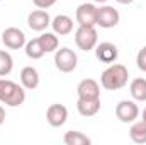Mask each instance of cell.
I'll return each mask as SVG.
<instances>
[{"label": "cell", "mask_w": 146, "mask_h": 145, "mask_svg": "<svg viewBox=\"0 0 146 145\" xmlns=\"http://www.w3.org/2000/svg\"><path fill=\"white\" fill-rule=\"evenodd\" d=\"M129 138L134 142V144L143 145L146 144V123L141 121H133L131 128H129Z\"/></svg>", "instance_id": "16"}, {"label": "cell", "mask_w": 146, "mask_h": 145, "mask_svg": "<svg viewBox=\"0 0 146 145\" xmlns=\"http://www.w3.org/2000/svg\"><path fill=\"white\" fill-rule=\"evenodd\" d=\"M14 68V58L9 51L0 50V77H7Z\"/></svg>", "instance_id": "21"}, {"label": "cell", "mask_w": 146, "mask_h": 145, "mask_svg": "<svg viewBox=\"0 0 146 145\" xmlns=\"http://www.w3.org/2000/svg\"><path fill=\"white\" fill-rule=\"evenodd\" d=\"M54 65H56V68L60 70V72L63 73H70L73 72L75 68H76V65H78V56H76V53L70 50V48H60V50H56V53H54Z\"/></svg>", "instance_id": "4"}, {"label": "cell", "mask_w": 146, "mask_h": 145, "mask_svg": "<svg viewBox=\"0 0 146 145\" xmlns=\"http://www.w3.org/2000/svg\"><path fill=\"white\" fill-rule=\"evenodd\" d=\"M129 92L133 96L134 101L138 103H145L146 101V79H134L129 85Z\"/></svg>", "instance_id": "17"}, {"label": "cell", "mask_w": 146, "mask_h": 145, "mask_svg": "<svg viewBox=\"0 0 146 145\" xmlns=\"http://www.w3.org/2000/svg\"><path fill=\"white\" fill-rule=\"evenodd\" d=\"M58 0H33V3L36 5L37 9H49L56 3Z\"/></svg>", "instance_id": "23"}, {"label": "cell", "mask_w": 146, "mask_h": 145, "mask_svg": "<svg viewBox=\"0 0 146 145\" xmlns=\"http://www.w3.org/2000/svg\"><path fill=\"white\" fill-rule=\"evenodd\" d=\"M129 72L121 63H110L100 75V85L107 91H119L127 84Z\"/></svg>", "instance_id": "1"}, {"label": "cell", "mask_w": 146, "mask_h": 145, "mask_svg": "<svg viewBox=\"0 0 146 145\" xmlns=\"http://www.w3.org/2000/svg\"><path fill=\"white\" fill-rule=\"evenodd\" d=\"M3 121H5V109L0 106V126L3 125Z\"/></svg>", "instance_id": "24"}, {"label": "cell", "mask_w": 146, "mask_h": 145, "mask_svg": "<svg viewBox=\"0 0 146 145\" xmlns=\"http://www.w3.org/2000/svg\"><path fill=\"white\" fill-rule=\"evenodd\" d=\"M46 119L53 128H60L68 119V109L63 104H51L46 111Z\"/></svg>", "instance_id": "12"}, {"label": "cell", "mask_w": 146, "mask_h": 145, "mask_svg": "<svg viewBox=\"0 0 146 145\" xmlns=\"http://www.w3.org/2000/svg\"><path fill=\"white\" fill-rule=\"evenodd\" d=\"M136 65L141 72H146V46H143L136 55Z\"/></svg>", "instance_id": "22"}, {"label": "cell", "mask_w": 146, "mask_h": 145, "mask_svg": "<svg viewBox=\"0 0 146 145\" xmlns=\"http://www.w3.org/2000/svg\"><path fill=\"white\" fill-rule=\"evenodd\" d=\"M94 2H97V3H106L107 0H94Z\"/></svg>", "instance_id": "27"}, {"label": "cell", "mask_w": 146, "mask_h": 145, "mask_svg": "<svg viewBox=\"0 0 146 145\" xmlns=\"http://www.w3.org/2000/svg\"><path fill=\"white\" fill-rule=\"evenodd\" d=\"M78 99H100V85L94 79H83L76 87Z\"/></svg>", "instance_id": "10"}, {"label": "cell", "mask_w": 146, "mask_h": 145, "mask_svg": "<svg viewBox=\"0 0 146 145\" xmlns=\"http://www.w3.org/2000/svg\"><path fill=\"white\" fill-rule=\"evenodd\" d=\"M97 9L95 3H80L75 12L78 26H97Z\"/></svg>", "instance_id": "7"}, {"label": "cell", "mask_w": 146, "mask_h": 145, "mask_svg": "<svg viewBox=\"0 0 146 145\" xmlns=\"http://www.w3.org/2000/svg\"><path fill=\"white\" fill-rule=\"evenodd\" d=\"M117 3H121V5H129V3H133L134 0H115Z\"/></svg>", "instance_id": "25"}, {"label": "cell", "mask_w": 146, "mask_h": 145, "mask_svg": "<svg viewBox=\"0 0 146 145\" xmlns=\"http://www.w3.org/2000/svg\"><path fill=\"white\" fill-rule=\"evenodd\" d=\"M139 116V108L134 101H119L117 106H115V118L121 121V123H133L136 121Z\"/></svg>", "instance_id": "5"}, {"label": "cell", "mask_w": 146, "mask_h": 145, "mask_svg": "<svg viewBox=\"0 0 146 145\" xmlns=\"http://www.w3.org/2000/svg\"><path fill=\"white\" fill-rule=\"evenodd\" d=\"M63 142L66 145H90L92 144V140L87 135H83L82 132H76V130L66 132L65 137H63Z\"/></svg>", "instance_id": "19"}, {"label": "cell", "mask_w": 146, "mask_h": 145, "mask_svg": "<svg viewBox=\"0 0 146 145\" xmlns=\"http://www.w3.org/2000/svg\"><path fill=\"white\" fill-rule=\"evenodd\" d=\"M44 53H51V51H56L58 46H60V39H58V34L56 33H44L37 38Z\"/></svg>", "instance_id": "18"}, {"label": "cell", "mask_w": 146, "mask_h": 145, "mask_svg": "<svg viewBox=\"0 0 146 145\" xmlns=\"http://www.w3.org/2000/svg\"><path fill=\"white\" fill-rule=\"evenodd\" d=\"M27 26L36 31V33H42L48 26H51V17L49 14L44 10V9H37L33 10L29 15H27Z\"/></svg>", "instance_id": "11"}, {"label": "cell", "mask_w": 146, "mask_h": 145, "mask_svg": "<svg viewBox=\"0 0 146 145\" xmlns=\"http://www.w3.org/2000/svg\"><path fill=\"white\" fill-rule=\"evenodd\" d=\"M76 109L85 118L95 116L100 111V99H78L76 101Z\"/></svg>", "instance_id": "14"}, {"label": "cell", "mask_w": 146, "mask_h": 145, "mask_svg": "<svg viewBox=\"0 0 146 145\" xmlns=\"http://www.w3.org/2000/svg\"><path fill=\"white\" fill-rule=\"evenodd\" d=\"M141 119H143V121L146 123V108L143 109V113H141Z\"/></svg>", "instance_id": "26"}, {"label": "cell", "mask_w": 146, "mask_h": 145, "mask_svg": "<svg viewBox=\"0 0 146 145\" xmlns=\"http://www.w3.org/2000/svg\"><path fill=\"white\" fill-rule=\"evenodd\" d=\"M21 84L24 89L33 91L39 85V72L34 67H24L21 70Z\"/></svg>", "instance_id": "15"}, {"label": "cell", "mask_w": 146, "mask_h": 145, "mask_svg": "<svg viewBox=\"0 0 146 145\" xmlns=\"http://www.w3.org/2000/svg\"><path fill=\"white\" fill-rule=\"evenodd\" d=\"M24 48H26V55H27L29 58H33V60H39V58H42V55H44V50H42V46H41V43H39L37 38L27 41Z\"/></svg>", "instance_id": "20"}, {"label": "cell", "mask_w": 146, "mask_h": 145, "mask_svg": "<svg viewBox=\"0 0 146 145\" xmlns=\"http://www.w3.org/2000/svg\"><path fill=\"white\" fill-rule=\"evenodd\" d=\"M95 50V56L99 62L102 63H115L117 56H119V51H117V46L114 43L109 41H104V43H97V46L94 48Z\"/></svg>", "instance_id": "9"}, {"label": "cell", "mask_w": 146, "mask_h": 145, "mask_svg": "<svg viewBox=\"0 0 146 145\" xmlns=\"http://www.w3.org/2000/svg\"><path fill=\"white\" fill-rule=\"evenodd\" d=\"M2 43L9 48V50H21L26 46V34L22 29L19 28H7L2 33Z\"/></svg>", "instance_id": "8"}, {"label": "cell", "mask_w": 146, "mask_h": 145, "mask_svg": "<svg viewBox=\"0 0 146 145\" xmlns=\"http://www.w3.org/2000/svg\"><path fill=\"white\" fill-rule=\"evenodd\" d=\"M51 28H53V33H56L60 36H66L73 31V19L70 15L60 14L54 19H51Z\"/></svg>", "instance_id": "13"}, {"label": "cell", "mask_w": 146, "mask_h": 145, "mask_svg": "<svg viewBox=\"0 0 146 145\" xmlns=\"http://www.w3.org/2000/svg\"><path fill=\"white\" fill-rule=\"evenodd\" d=\"M99 43V34L95 26H78L75 31V44L82 51H90L97 46Z\"/></svg>", "instance_id": "3"}, {"label": "cell", "mask_w": 146, "mask_h": 145, "mask_svg": "<svg viewBox=\"0 0 146 145\" xmlns=\"http://www.w3.org/2000/svg\"><path fill=\"white\" fill-rule=\"evenodd\" d=\"M119 12L117 9H114L112 5H102L97 9V26L104 28V29H110L115 28L119 24Z\"/></svg>", "instance_id": "6"}, {"label": "cell", "mask_w": 146, "mask_h": 145, "mask_svg": "<svg viewBox=\"0 0 146 145\" xmlns=\"http://www.w3.org/2000/svg\"><path fill=\"white\" fill-rule=\"evenodd\" d=\"M26 101V89L22 84H15L9 79H0V103L10 108H17Z\"/></svg>", "instance_id": "2"}]
</instances>
